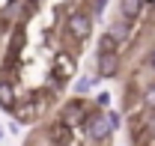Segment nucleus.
<instances>
[{
	"label": "nucleus",
	"mask_w": 155,
	"mask_h": 146,
	"mask_svg": "<svg viewBox=\"0 0 155 146\" xmlns=\"http://www.w3.org/2000/svg\"><path fill=\"white\" fill-rule=\"evenodd\" d=\"M87 131H90V137L93 140H107L110 134H114V122H110V116H107V110L101 113H87Z\"/></svg>",
	"instance_id": "1"
},
{
	"label": "nucleus",
	"mask_w": 155,
	"mask_h": 146,
	"mask_svg": "<svg viewBox=\"0 0 155 146\" xmlns=\"http://www.w3.org/2000/svg\"><path fill=\"white\" fill-rule=\"evenodd\" d=\"M66 30H69V36L72 39H90L93 36V18L90 15H84V12H72L69 18H66Z\"/></svg>",
	"instance_id": "2"
},
{
	"label": "nucleus",
	"mask_w": 155,
	"mask_h": 146,
	"mask_svg": "<svg viewBox=\"0 0 155 146\" xmlns=\"http://www.w3.org/2000/svg\"><path fill=\"white\" fill-rule=\"evenodd\" d=\"M116 75H119V54L116 51L98 54V78H116Z\"/></svg>",
	"instance_id": "3"
},
{
	"label": "nucleus",
	"mask_w": 155,
	"mask_h": 146,
	"mask_svg": "<svg viewBox=\"0 0 155 146\" xmlns=\"http://www.w3.org/2000/svg\"><path fill=\"white\" fill-rule=\"evenodd\" d=\"M143 6H146V0H119V12H122L125 21H137Z\"/></svg>",
	"instance_id": "4"
},
{
	"label": "nucleus",
	"mask_w": 155,
	"mask_h": 146,
	"mask_svg": "<svg viewBox=\"0 0 155 146\" xmlns=\"http://www.w3.org/2000/svg\"><path fill=\"white\" fill-rule=\"evenodd\" d=\"M54 66H57V81H66V78H72V72H75V60L69 54H63V51L54 57Z\"/></svg>",
	"instance_id": "5"
},
{
	"label": "nucleus",
	"mask_w": 155,
	"mask_h": 146,
	"mask_svg": "<svg viewBox=\"0 0 155 146\" xmlns=\"http://www.w3.org/2000/svg\"><path fill=\"white\" fill-rule=\"evenodd\" d=\"M84 113H87V110H84V105L72 101V105H66V108H63V116H60V119H63L66 125H75V122H81V119H84Z\"/></svg>",
	"instance_id": "6"
},
{
	"label": "nucleus",
	"mask_w": 155,
	"mask_h": 146,
	"mask_svg": "<svg viewBox=\"0 0 155 146\" xmlns=\"http://www.w3.org/2000/svg\"><path fill=\"white\" fill-rule=\"evenodd\" d=\"M15 105H18V101H15V90L3 81V84H0V108L3 110H15Z\"/></svg>",
	"instance_id": "7"
},
{
	"label": "nucleus",
	"mask_w": 155,
	"mask_h": 146,
	"mask_svg": "<svg viewBox=\"0 0 155 146\" xmlns=\"http://www.w3.org/2000/svg\"><path fill=\"white\" fill-rule=\"evenodd\" d=\"M51 134H54V137H51V140H57V143H69V134H72V125H66V122H63V119H60L57 125L51 128Z\"/></svg>",
	"instance_id": "8"
},
{
	"label": "nucleus",
	"mask_w": 155,
	"mask_h": 146,
	"mask_svg": "<svg viewBox=\"0 0 155 146\" xmlns=\"http://www.w3.org/2000/svg\"><path fill=\"white\" fill-rule=\"evenodd\" d=\"M116 45H119V39L114 33H104L101 42H98V54H104V51H116Z\"/></svg>",
	"instance_id": "9"
},
{
	"label": "nucleus",
	"mask_w": 155,
	"mask_h": 146,
	"mask_svg": "<svg viewBox=\"0 0 155 146\" xmlns=\"http://www.w3.org/2000/svg\"><path fill=\"white\" fill-rule=\"evenodd\" d=\"M21 45H24V33H15V39H12V48H9V54L15 57L21 51Z\"/></svg>",
	"instance_id": "10"
},
{
	"label": "nucleus",
	"mask_w": 155,
	"mask_h": 146,
	"mask_svg": "<svg viewBox=\"0 0 155 146\" xmlns=\"http://www.w3.org/2000/svg\"><path fill=\"white\" fill-rule=\"evenodd\" d=\"M90 87H93V78H78V84H75L78 92H87Z\"/></svg>",
	"instance_id": "11"
},
{
	"label": "nucleus",
	"mask_w": 155,
	"mask_h": 146,
	"mask_svg": "<svg viewBox=\"0 0 155 146\" xmlns=\"http://www.w3.org/2000/svg\"><path fill=\"white\" fill-rule=\"evenodd\" d=\"M143 101H146L149 108H155V84H152V87H146V92H143Z\"/></svg>",
	"instance_id": "12"
},
{
	"label": "nucleus",
	"mask_w": 155,
	"mask_h": 146,
	"mask_svg": "<svg viewBox=\"0 0 155 146\" xmlns=\"http://www.w3.org/2000/svg\"><path fill=\"white\" fill-rule=\"evenodd\" d=\"M107 105H110V92H101L98 95V108H107Z\"/></svg>",
	"instance_id": "13"
},
{
	"label": "nucleus",
	"mask_w": 155,
	"mask_h": 146,
	"mask_svg": "<svg viewBox=\"0 0 155 146\" xmlns=\"http://www.w3.org/2000/svg\"><path fill=\"white\" fill-rule=\"evenodd\" d=\"M107 116H110V122H114V128H119V113H116V110H107Z\"/></svg>",
	"instance_id": "14"
},
{
	"label": "nucleus",
	"mask_w": 155,
	"mask_h": 146,
	"mask_svg": "<svg viewBox=\"0 0 155 146\" xmlns=\"http://www.w3.org/2000/svg\"><path fill=\"white\" fill-rule=\"evenodd\" d=\"M104 6H107V0H93V9H96V12H101Z\"/></svg>",
	"instance_id": "15"
},
{
	"label": "nucleus",
	"mask_w": 155,
	"mask_h": 146,
	"mask_svg": "<svg viewBox=\"0 0 155 146\" xmlns=\"http://www.w3.org/2000/svg\"><path fill=\"white\" fill-rule=\"evenodd\" d=\"M146 66H149V69L155 72V51H149V57H146Z\"/></svg>",
	"instance_id": "16"
},
{
	"label": "nucleus",
	"mask_w": 155,
	"mask_h": 146,
	"mask_svg": "<svg viewBox=\"0 0 155 146\" xmlns=\"http://www.w3.org/2000/svg\"><path fill=\"white\" fill-rule=\"evenodd\" d=\"M146 6H149V9H155V0H146Z\"/></svg>",
	"instance_id": "17"
},
{
	"label": "nucleus",
	"mask_w": 155,
	"mask_h": 146,
	"mask_svg": "<svg viewBox=\"0 0 155 146\" xmlns=\"http://www.w3.org/2000/svg\"><path fill=\"white\" fill-rule=\"evenodd\" d=\"M0 140H3V128H0Z\"/></svg>",
	"instance_id": "18"
}]
</instances>
